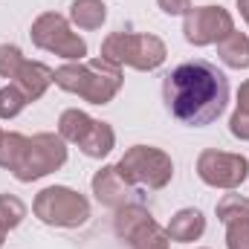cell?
I'll use <instances>...</instances> for the list:
<instances>
[{
	"label": "cell",
	"mask_w": 249,
	"mask_h": 249,
	"mask_svg": "<svg viewBox=\"0 0 249 249\" xmlns=\"http://www.w3.org/2000/svg\"><path fill=\"white\" fill-rule=\"evenodd\" d=\"M162 102L177 122L206 127L229 105V78L212 61H183L162 78Z\"/></svg>",
	"instance_id": "1"
},
{
	"label": "cell",
	"mask_w": 249,
	"mask_h": 249,
	"mask_svg": "<svg viewBox=\"0 0 249 249\" xmlns=\"http://www.w3.org/2000/svg\"><path fill=\"white\" fill-rule=\"evenodd\" d=\"M55 87H61L64 93H72L90 105H110L124 84L122 67L99 58H84V61H67L64 67L55 70L53 78Z\"/></svg>",
	"instance_id": "2"
},
{
	"label": "cell",
	"mask_w": 249,
	"mask_h": 249,
	"mask_svg": "<svg viewBox=\"0 0 249 249\" xmlns=\"http://www.w3.org/2000/svg\"><path fill=\"white\" fill-rule=\"evenodd\" d=\"M102 58L116 67L154 72L165 64L168 50H165V41L151 32H110L102 41Z\"/></svg>",
	"instance_id": "3"
},
{
	"label": "cell",
	"mask_w": 249,
	"mask_h": 249,
	"mask_svg": "<svg viewBox=\"0 0 249 249\" xmlns=\"http://www.w3.org/2000/svg\"><path fill=\"white\" fill-rule=\"evenodd\" d=\"M32 214L53 229H78L90 220V200L70 186H47L35 194Z\"/></svg>",
	"instance_id": "4"
},
{
	"label": "cell",
	"mask_w": 249,
	"mask_h": 249,
	"mask_svg": "<svg viewBox=\"0 0 249 249\" xmlns=\"http://www.w3.org/2000/svg\"><path fill=\"white\" fill-rule=\"evenodd\" d=\"M119 174L127 186L160 191L174 180V160L154 145H130L116 162Z\"/></svg>",
	"instance_id": "5"
},
{
	"label": "cell",
	"mask_w": 249,
	"mask_h": 249,
	"mask_svg": "<svg viewBox=\"0 0 249 249\" xmlns=\"http://www.w3.org/2000/svg\"><path fill=\"white\" fill-rule=\"evenodd\" d=\"M29 38L38 50L53 53L64 61H84L87 58V41L72 32V23L58 12H41L29 26Z\"/></svg>",
	"instance_id": "6"
},
{
	"label": "cell",
	"mask_w": 249,
	"mask_h": 249,
	"mask_svg": "<svg viewBox=\"0 0 249 249\" xmlns=\"http://www.w3.org/2000/svg\"><path fill=\"white\" fill-rule=\"evenodd\" d=\"M67 162V142H64L58 133H35L29 136V145H26V154L15 171V180L18 183H35L53 171L64 168Z\"/></svg>",
	"instance_id": "7"
},
{
	"label": "cell",
	"mask_w": 249,
	"mask_h": 249,
	"mask_svg": "<svg viewBox=\"0 0 249 249\" xmlns=\"http://www.w3.org/2000/svg\"><path fill=\"white\" fill-rule=\"evenodd\" d=\"M197 177L212 188H235L244 186L249 177V157L244 154H232V151H217V148H206L197 157Z\"/></svg>",
	"instance_id": "8"
},
{
	"label": "cell",
	"mask_w": 249,
	"mask_h": 249,
	"mask_svg": "<svg viewBox=\"0 0 249 249\" xmlns=\"http://www.w3.org/2000/svg\"><path fill=\"white\" fill-rule=\"evenodd\" d=\"M235 29V18L223 6H191L183 18V38L191 47H209Z\"/></svg>",
	"instance_id": "9"
},
{
	"label": "cell",
	"mask_w": 249,
	"mask_h": 249,
	"mask_svg": "<svg viewBox=\"0 0 249 249\" xmlns=\"http://www.w3.org/2000/svg\"><path fill=\"white\" fill-rule=\"evenodd\" d=\"M90 188H93L96 203L105 206V209H113V212L122 209L124 203H130V197H133V186L124 183L116 165H102V168L93 174Z\"/></svg>",
	"instance_id": "10"
},
{
	"label": "cell",
	"mask_w": 249,
	"mask_h": 249,
	"mask_svg": "<svg viewBox=\"0 0 249 249\" xmlns=\"http://www.w3.org/2000/svg\"><path fill=\"white\" fill-rule=\"evenodd\" d=\"M53 78H55V70L53 67H47L44 61H23V67L18 70V75L12 78V84H18V90L29 99V105L32 102H38L47 90H50V84H53Z\"/></svg>",
	"instance_id": "11"
},
{
	"label": "cell",
	"mask_w": 249,
	"mask_h": 249,
	"mask_svg": "<svg viewBox=\"0 0 249 249\" xmlns=\"http://www.w3.org/2000/svg\"><path fill=\"white\" fill-rule=\"evenodd\" d=\"M165 232H168V238L174 244H194V241H200L206 235V214L200 209H194V206L180 209V212L171 214Z\"/></svg>",
	"instance_id": "12"
},
{
	"label": "cell",
	"mask_w": 249,
	"mask_h": 249,
	"mask_svg": "<svg viewBox=\"0 0 249 249\" xmlns=\"http://www.w3.org/2000/svg\"><path fill=\"white\" fill-rule=\"evenodd\" d=\"M81 154L90 157V160H105L113 148H116V130L110 122H102V119H93L90 130L84 133V139L78 142Z\"/></svg>",
	"instance_id": "13"
},
{
	"label": "cell",
	"mask_w": 249,
	"mask_h": 249,
	"mask_svg": "<svg viewBox=\"0 0 249 249\" xmlns=\"http://www.w3.org/2000/svg\"><path fill=\"white\" fill-rule=\"evenodd\" d=\"M154 220V214L142 206V203H124L122 209H116V217H113V232H116V238L119 241H130L145 223H151Z\"/></svg>",
	"instance_id": "14"
},
{
	"label": "cell",
	"mask_w": 249,
	"mask_h": 249,
	"mask_svg": "<svg viewBox=\"0 0 249 249\" xmlns=\"http://www.w3.org/2000/svg\"><path fill=\"white\" fill-rule=\"evenodd\" d=\"M105 20H107L105 0H72L70 3V23L75 29L93 32V29H102Z\"/></svg>",
	"instance_id": "15"
},
{
	"label": "cell",
	"mask_w": 249,
	"mask_h": 249,
	"mask_svg": "<svg viewBox=\"0 0 249 249\" xmlns=\"http://www.w3.org/2000/svg\"><path fill=\"white\" fill-rule=\"evenodd\" d=\"M217 58L229 70H249V35L232 29L226 38L217 41Z\"/></svg>",
	"instance_id": "16"
},
{
	"label": "cell",
	"mask_w": 249,
	"mask_h": 249,
	"mask_svg": "<svg viewBox=\"0 0 249 249\" xmlns=\"http://www.w3.org/2000/svg\"><path fill=\"white\" fill-rule=\"evenodd\" d=\"M26 145H29V136H23L18 130H3V136H0V168L15 174L23 154H26Z\"/></svg>",
	"instance_id": "17"
},
{
	"label": "cell",
	"mask_w": 249,
	"mask_h": 249,
	"mask_svg": "<svg viewBox=\"0 0 249 249\" xmlns=\"http://www.w3.org/2000/svg\"><path fill=\"white\" fill-rule=\"evenodd\" d=\"M90 124H93V116L90 113H84L78 107H67L61 116H58V136H61L64 142L78 145L84 139V133L90 130Z\"/></svg>",
	"instance_id": "18"
},
{
	"label": "cell",
	"mask_w": 249,
	"mask_h": 249,
	"mask_svg": "<svg viewBox=\"0 0 249 249\" xmlns=\"http://www.w3.org/2000/svg\"><path fill=\"white\" fill-rule=\"evenodd\" d=\"M168 244H171V238H168V232H165L157 220L145 223V226L127 241L130 249H168Z\"/></svg>",
	"instance_id": "19"
},
{
	"label": "cell",
	"mask_w": 249,
	"mask_h": 249,
	"mask_svg": "<svg viewBox=\"0 0 249 249\" xmlns=\"http://www.w3.org/2000/svg\"><path fill=\"white\" fill-rule=\"evenodd\" d=\"M214 214L223 226H229L235 220H244V217H249V200L241 197V194H223L214 206Z\"/></svg>",
	"instance_id": "20"
},
{
	"label": "cell",
	"mask_w": 249,
	"mask_h": 249,
	"mask_svg": "<svg viewBox=\"0 0 249 249\" xmlns=\"http://www.w3.org/2000/svg\"><path fill=\"white\" fill-rule=\"evenodd\" d=\"M23 220H26V203H23L18 194L3 191V194H0V226H3L6 232H12V229H18Z\"/></svg>",
	"instance_id": "21"
},
{
	"label": "cell",
	"mask_w": 249,
	"mask_h": 249,
	"mask_svg": "<svg viewBox=\"0 0 249 249\" xmlns=\"http://www.w3.org/2000/svg\"><path fill=\"white\" fill-rule=\"evenodd\" d=\"M29 105V99L18 90V84H6V87H0V119L3 122H9V119H18L20 113H23V107Z\"/></svg>",
	"instance_id": "22"
},
{
	"label": "cell",
	"mask_w": 249,
	"mask_h": 249,
	"mask_svg": "<svg viewBox=\"0 0 249 249\" xmlns=\"http://www.w3.org/2000/svg\"><path fill=\"white\" fill-rule=\"evenodd\" d=\"M23 53H20V47L18 44H0V78H15L18 75V70L23 67Z\"/></svg>",
	"instance_id": "23"
},
{
	"label": "cell",
	"mask_w": 249,
	"mask_h": 249,
	"mask_svg": "<svg viewBox=\"0 0 249 249\" xmlns=\"http://www.w3.org/2000/svg\"><path fill=\"white\" fill-rule=\"evenodd\" d=\"M226 249H249V217L226 226Z\"/></svg>",
	"instance_id": "24"
},
{
	"label": "cell",
	"mask_w": 249,
	"mask_h": 249,
	"mask_svg": "<svg viewBox=\"0 0 249 249\" xmlns=\"http://www.w3.org/2000/svg\"><path fill=\"white\" fill-rule=\"evenodd\" d=\"M229 133H232L235 139H241V142H249V113L235 110V113L229 116Z\"/></svg>",
	"instance_id": "25"
},
{
	"label": "cell",
	"mask_w": 249,
	"mask_h": 249,
	"mask_svg": "<svg viewBox=\"0 0 249 249\" xmlns=\"http://www.w3.org/2000/svg\"><path fill=\"white\" fill-rule=\"evenodd\" d=\"M157 3H160V9H162L165 15H171V18H174V15H183V18H186L188 9H191V0H157Z\"/></svg>",
	"instance_id": "26"
},
{
	"label": "cell",
	"mask_w": 249,
	"mask_h": 249,
	"mask_svg": "<svg viewBox=\"0 0 249 249\" xmlns=\"http://www.w3.org/2000/svg\"><path fill=\"white\" fill-rule=\"evenodd\" d=\"M235 110H244L249 113V78L238 87V102H235Z\"/></svg>",
	"instance_id": "27"
},
{
	"label": "cell",
	"mask_w": 249,
	"mask_h": 249,
	"mask_svg": "<svg viewBox=\"0 0 249 249\" xmlns=\"http://www.w3.org/2000/svg\"><path fill=\"white\" fill-rule=\"evenodd\" d=\"M235 6H238V12H241V18H244V23L249 26V0H235Z\"/></svg>",
	"instance_id": "28"
},
{
	"label": "cell",
	"mask_w": 249,
	"mask_h": 249,
	"mask_svg": "<svg viewBox=\"0 0 249 249\" xmlns=\"http://www.w3.org/2000/svg\"><path fill=\"white\" fill-rule=\"evenodd\" d=\"M6 235H9V232H6V229H3V226H0V247H3V244H6Z\"/></svg>",
	"instance_id": "29"
},
{
	"label": "cell",
	"mask_w": 249,
	"mask_h": 249,
	"mask_svg": "<svg viewBox=\"0 0 249 249\" xmlns=\"http://www.w3.org/2000/svg\"><path fill=\"white\" fill-rule=\"evenodd\" d=\"M0 136H3V130H0Z\"/></svg>",
	"instance_id": "30"
},
{
	"label": "cell",
	"mask_w": 249,
	"mask_h": 249,
	"mask_svg": "<svg viewBox=\"0 0 249 249\" xmlns=\"http://www.w3.org/2000/svg\"><path fill=\"white\" fill-rule=\"evenodd\" d=\"M200 249H206V247H200Z\"/></svg>",
	"instance_id": "31"
}]
</instances>
